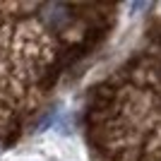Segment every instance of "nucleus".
<instances>
[{"mask_svg":"<svg viewBox=\"0 0 161 161\" xmlns=\"http://www.w3.org/2000/svg\"><path fill=\"white\" fill-rule=\"evenodd\" d=\"M82 135L92 161H161V5L87 92Z\"/></svg>","mask_w":161,"mask_h":161,"instance_id":"nucleus-2","label":"nucleus"},{"mask_svg":"<svg viewBox=\"0 0 161 161\" xmlns=\"http://www.w3.org/2000/svg\"><path fill=\"white\" fill-rule=\"evenodd\" d=\"M120 5L0 3V149L43 118L48 103L118 24Z\"/></svg>","mask_w":161,"mask_h":161,"instance_id":"nucleus-1","label":"nucleus"}]
</instances>
